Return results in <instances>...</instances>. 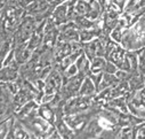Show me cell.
I'll return each instance as SVG.
<instances>
[{"label": "cell", "mask_w": 145, "mask_h": 139, "mask_svg": "<svg viewBox=\"0 0 145 139\" xmlns=\"http://www.w3.org/2000/svg\"><path fill=\"white\" fill-rule=\"evenodd\" d=\"M123 1H125V0H120V6H122V4H123Z\"/></svg>", "instance_id": "6da1fadb"}]
</instances>
